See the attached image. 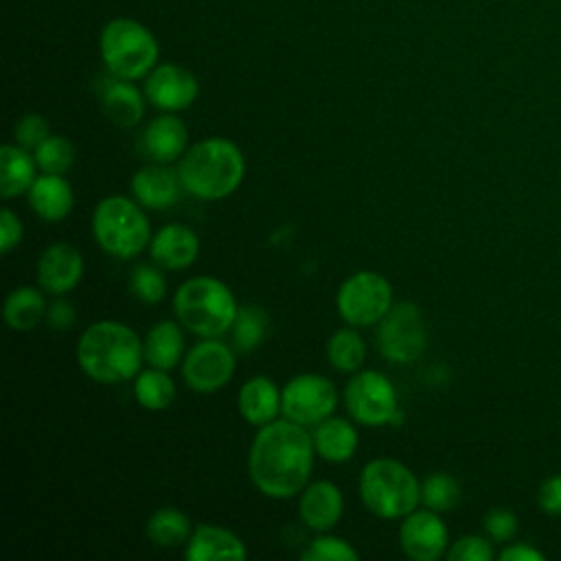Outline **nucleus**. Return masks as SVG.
<instances>
[{"instance_id":"nucleus-1","label":"nucleus","mask_w":561,"mask_h":561,"mask_svg":"<svg viewBox=\"0 0 561 561\" xmlns=\"http://www.w3.org/2000/svg\"><path fill=\"white\" fill-rule=\"evenodd\" d=\"M313 458L311 432L289 419H274L261 425L252 438L248 473L265 497L289 500L309 484Z\"/></svg>"},{"instance_id":"nucleus-2","label":"nucleus","mask_w":561,"mask_h":561,"mask_svg":"<svg viewBox=\"0 0 561 561\" xmlns=\"http://www.w3.org/2000/svg\"><path fill=\"white\" fill-rule=\"evenodd\" d=\"M77 364L96 383H123L140 373L145 348L138 333L118 320L92 322L77 340Z\"/></svg>"},{"instance_id":"nucleus-3","label":"nucleus","mask_w":561,"mask_h":561,"mask_svg":"<svg viewBox=\"0 0 561 561\" xmlns=\"http://www.w3.org/2000/svg\"><path fill=\"white\" fill-rule=\"evenodd\" d=\"M182 188L202 202L232 195L245 175V158L230 138L210 136L193 142L178 162Z\"/></svg>"},{"instance_id":"nucleus-4","label":"nucleus","mask_w":561,"mask_h":561,"mask_svg":"<svg viewBox=\"0 0 561 561\" xmlns=\"http://www.w3.org/2000/svg\"><path fill=\"white\" fill-rule=\"evenodd\" d=\"M178 322L197 337H221L239 311L232 289L217 276H193L173 296Z\"/></svg>"},{"instance_id":"nucleus-5","label":"nucleus","mask_w":561,"mask_h":561,"mask_svg":"<svg viewBox=\"0 0 561 561\" xmlns=\"http://www.w3.org/2000/svg\"><path fill=\"white\" fill-rule=\"evenodd\" d=\"M362 504L381 519H403L421 502V482L414 471L394 458H373L359 473Z\"/></svg>"},{"instance_id":"nucleus-6","label":"nucleus","mask_w":561,"mask_h":561,"mask_svg":"<svg viewBox=\"0 0 561 561\" xmlns=\"http://www.w3.org/2000/svg\"><path fill=\"white\" fill-rule=\"evenodd\" d=\"M136 199L107 195L92 210V237L96 245L121 261L136 259L151 241V224Z\"/></svg>"},{"instance_id":"nucleus-7","label":"nucleus","mask_w":561,"mask_h":561,"mask_svg":"<svg viewBox=\"0 0 561 561\" xmlns=\"http://www.w3.org/2000/svg\"><path fill=\"white\" fill-rule=\"evenodd\" d=\"M99 48L107 72L131 81L147 77L156 68L160 53L153 33L131 18L107 22L101 31Z\"/></svg>"},{"instance_id":"nucleus-8","label":"nucleus","mask_w":561,"mask_h":561,"mask_svg":"<svg viewBox=\"0 0 561 561\" xmlns=\"http://www.w3.org/2000/svg\"><path fill=\"white\" fill-rule=\"evenodd\" d=\"M394 305L390 280L373 270H359L342 280L335 294V309L351 327L377 324Z\"/></svg>"},{"instance_id":"nucleus-9","label":"nucleus","mask_w":561,"mask_h":561,"mask_svg":"<svg viewBox=\"0 0 561 561\" xmlns=\"http://www.w3.org/2000/svg\"><path fill=\"white\" fill-rule=\"evenodd\" d=\"M379 355L392 364H412L427 348V324L421 309L410 300H399L377 322Z\"/></svg>"},{"instance_id":"nucleus-10","label":"nucleus","mask_w":561,"mask_h":561,"mask_svg":"<svg viewBox=\"0 0 561 561\" xmlns=\"http://www.w3.org/2000/svg\"><path fill=\"white\" fill-rule=\"evenodd\" d=\"M344 405L351 419L366 427L390 425L399 410L394 383L379 370H357L344 386Z\"/></svg>"},{"instance_id":"nucleus-11","label":"nucleus","mask_w":561,"mask_h":561,"mask_svg":"<svg viewBox=\"0 0 561 561\" xmlns=\"http://www.w3.org/2000/svg\"><path fill=\"white\" fill-rule=\"evenodd\" d=\"M337 408V390L318 373H300L280 388V414L305 427H313Z\"/></svg>"},{"instance_id":"nucleus-12","label":"nucleus","mask_w":561,"mask_h":561,"mask_svg":"<svg viewBox=\"0 0 561 561\" xmlns=\"http://www.w3.org/2000/svg\"><path fill=\"white\" fill-rule=\"evenodd\" d=\"M237 370V355L219 337H202L182 359L184 383L202 394H210L228 386Z\"/></svg>"},{"instance_id":"nucleus-13","label":"nucleus","mask_w":561,"mask_h":561,"mask_svg":"<svg viewBox=\"0 0 561 561\" xmlns=\"http://www.w3.org/2000/svg\"><path fill=\"white\" fill-rule=\"evenodd\" d=\"M399 546L414 561H436L447 552L449 533L440 513L432 508H414L399 526Z\"/></svg>"},{"instance_id":"nucleus-14","label":"nucleus","mask_w":561,"mask_h":561,"mask_svg":"<svg viewBox=\"0 0 561 561\" xmlns=\"http://www.w3.org/2000/svg\"><path fill=\"white\" fill-rule=\"evenodd\" d=\"M199 94V83L193 72L178 64H160L145 79L147 101L162 112H182Z\"/></svg>"},{"instance_id":"nucleus-15","label":"nucleus","mask_w":561,"mask_h":561,"mask_svg":"<svg viewBox=\"0 0 561 561\" xmlns=\"http://www.w3.org/2000/svg\"><path fill=\"white\" fill-rule=\"evenodd\" d=\"M83 256L68 241L50 243L35 263L37 285L50 296H64L72 291L83 278Z\"/></svg>"},{"instance_id":"nucleus-16","label":"nucleus","mask_w":561,"mask_h":561,"mask_svg":"<svg viewBox=\"0 0 561 561\" xmlns=\"http://www.w3.org/2000/svg\"><path fill=\"white\" fill-rule=\"evenodd\" d=\"M140 149L151 162L169 164L188 149V129L175 112H164L147 123L140 134Z\"/></svg>"},{"instance_id":"nucleus-17","label":"nucleus","mask_w":561,"mask_h":561,"mask_svg":"<svg viewBox=\"0 0 561 561\" xmlns=\"http://www.w3.org/2000/svg\"><path fill=\"white\" fill-rule=\"evenodd\" d=\"M149 254L162 270H186L199 256V237L186 224H167L151 237Z\"/></svg>"},{"instance_id":"nucleus-18","label":"nucleus","mask_w":561,"mask_h":561,"mask_svg":"<svg viewBox=\"0 0 561 561\" xmlns=\"http://www.w3.org/2000/svg\"><path fill=\"white\" fill-rule=\"evenodd\" d=\"M344 495L329 480L309 482L298 497V515L302 524L316 533H329L342 517Z\"/></svg>"},{"instance_id":"nucleus-19","label":"nucleus","mask_w":561,"mask_h":561,"mask_svg":"<svg viewBox=\"0 0 561 561\" xmlns=\"http://www.w3.org/2000/svg\"><path fill=\"white\" fill-rule=\"evenodd\" d=\"M129 188L134 199L145 206V208H169L180 199V191L182 182L178 171L169 169L167 164L160 162H151L140 167L131 180H129Z\"/></svg>"},{"instance_id":"nucleus-20","label":"nucleus","mask_w":561,"mask_h":561,"mask_svg":"<svg viewBox=\"0 0 561 561\" xmlns=\"http://www.w3.org/2000/svg\"><path fill=\"white\" fill-rule=\"evenodd\" d=\"M248 557L243 539L226 526L219 524H197L184 543L186 561H215L230 559L241 561Z\"/></svg>"},{"instance_id":"nucleus-21","label":"nucleus","mask_w":561,"mask_h":561,"mask_svg":"<svg viewBox=\"0 0 561 561\" xmlns=\"http://www.w3.org/2000/svg\"><path fill=\"white\" fill-rule=\"evenodd\" d=\"M99 99L103 114L116 127H136L145 114V101L131 79H121L112 72L99 81Z\"/></svg>"},{"instance_id":"nucleus-22","label":"nucleus","mask_w":561,"mask_h":561,"mask_svg":"<svg viewBox=\"0 0 561 561\" xmlns=\"http://www.w3.org/2000/svg\"><path fill=\"white\" fill-rule=\"evenodd\" d=\"M237 410L254 427L267 425L280 414V388L265 375L250 377L237 394Z\"/></svg>"},{"instance_id":"nucleus-23","label":"nucleus","mask_w":561,"mask_h":561,"mask_svg":"<svg viewBox=\"0 0 561 561\" xmlns=\"http://www.w3.org/2000/svg\"><path fill=\"white\" fill-rule=\"evenodd\" d=\"M28 206L44 221H61L75 206V193L64 175L42 173L28 188Z\"/></svg>"},{"instance_id":"nucleus-24","label":"nucleus","mask_w":561,"mask_h":561,"mask_svg":"<svg viewBox=\"0 0 561 561\" xmlns=\"http://www.w3.org/2000/svg\"><path fill=\"white\" fill-rule=\"evenodd\" d=\"M311 438H313L316 456L333 465L351 460L359 445L357 427L351 421L333 414L320 421L318 425H313Z\"/></svg>"},{"instance_id":"nucleus-25","label":"nucleus","mask_w":561,"mask_h":561,"mask_svg":"<svg viewBox=\"0 0 561 561\" xmlns=\"http://www.w3.org/2000/svg\"><path fill=\"white\" fill-rule=\"evenodd\" d=\"M145 362L156 368L171 370L184 359L186 342H184V327L175 320H158L149 327L142 337Z\"/></svg>"},{"instance_id":"nucleus-26","label":"nucleus","mask_w":561,"mask_h":561,"mask_svg":"<svg viewBox=\"0 0 561 561\" xmlns=\"http://www.w3.org/2000/svg\"><path fill=\"white\" fill-rule=\"evenodd\" d=\"M37 162L35 156L20 147L18 142H7L0 149V195L2 199H13L28 193L35 182Z\"/></svg>"},{"instance_id":"nucleus-27","label":"nucleus","mask_w":561,"mask_h":561,"mask_svg":"<svg viewBox=\"0 0 561 561\" xmlns=\"http://www.w3.org/2000/svg\"><path fill=\"white\" fill-rule=\"evenodd\" d=\"M46 311H48V302L44 298V289L22 285L7 294L2 318L9 329L22 333V331L35 329L42 320H46Z\"/></svg>"},{"instance_id":"nucleus-28","label":"nucleus","mask_w":561,"mask_h":561,"mask_svg":"<svg viewBox=\"0 0 561 561\" xmlns=\"http://www.w3.org/2000/svg\"><path fill=\"white\" fill-rule=\"evenodd\" d=\"M147 539L158 548L184 546L193 533L188 515L175 506H162L153 511L145 526Z\"/></svg>"},{"instance_id":"nucleus-29","label":"nucleus","mask_w":561,"mask_h":561,"mask_svg":"<svg viewBox=\"0 0 561 561\" xmlns=\"http://www.w3.org/2000/svg\"><path fill=\"white\" fill-rule=\"evenodd\" d=\"M131 390H134V397L140 403V408H145L149 412L167 410L178 394L175 381L171 379L169 370L156 368V366L140 370L134 377Z\"/></svg>"},{"instance_id":"nucleus-30","label":"nucleus","mask_w":561,"mask_h":561,"mask_svg":"<svg viewBox=\"0 0 561 561\" xmlns=\"http://www.w3.org/2000/svg\"><path fill=\"white\" fill-rule=\"evenodd\" d=\"M327 359L337 373H357L366 362V342L357 327L335 331L327 342Z\"/></svg>"},{"instance_id":"nucleus-31","label":"nucleus","mask_w":561,"mask_h":561,"mask_svg":"<svg viewBox=\"0 0 561 561\" xmlns=\"http://www.w3.org/2000/svg\"><path fill=\"white\" fill-rule=\"evenodd\" d=\"M267 327H270V320L261 307L256 305L239 307L234 322L230 327L232 348L237 353H252L265 340Z\"/></svg>"},{"instance_id":"nucleus-32","label":"nucleus","mask_w":561,"mask_h":561,"mask_svg":"<svg viewBox=\"0 0 561 561\" xmlns=\"http://www.w3.org/2000/svg\"><path fill=\"white\" fill-rule=\"evenodd\" d=\"M421 502L436 513L451 511L460 502L458 480L445 471H434L425 476V480L421 482Z\"/></svg>"},{"instance_id":"nucleus-33","label":"nucleus","mask_w":561,"mask_h":561,"mask_svg":"<svg viewBox=\"0 0 561 561\" xmlns=\"http://www.w3.org/2000/svg\"><path fill=\"white\" fill-rule=\"evenodd\" d=\"M129 291L145 305H158L167 296V278L160 265L136 263L129 272Z\"/></svg>"},{"instance_id":"nucleus-34","label":"nucleus","mask_w":561,"mask_h":561,"mask_svg":"<svg viewBox=\"0 0 561 561\" xmlns=\"http://www.w3.org/2000/svg\"><path fill=\"white\" fill-rule=\"evenodd\" d=\"M35 162L42 173L64 175L75 164V145L59 134H50L35 151Z\"/></svg>"},{"instance_id":"nucleus-35","label":"nucleus","mask_w":561,"mask_h":561,"mask_svg":"<svg viewBox=\"0 0 561 561\" xmlns=\"http://www.w3.org/2000/svg\"><path fill=\"white\" fill-rule=\"evenodd\" d=\"M300 557L305 561H357L359 552L346 539L329 533H320V537L307 543Z\"/></svg>"},{"instance_id":"nucleus-36","label":"nucleus","mask_w":561,"mask_h":561,"mask_svg":"<svg viewBox=\"0 0 561 561\" xmlns=\"http://www.w3.org/2000/svg\"><path fill=\"white\" fill-rule=\"evenodd\" d=\"M445 557L449 561H491L495 552L491 539H484L480 535H465L449 543Z\"/></svg>"},{"instance_id":"nucleus-37","label":"nucleus","mask_w":561,"mask_h":561,"mask_svg":"<svg viewBox=\"0 0 561 561\" xmlns=\"http://www.w3.org/2000/svg\"><path fill=\"white\" fill-rule=\"evenodd\" d=\"M15 142L28 151H35L48 136H50V125L42 114H24L13 129Z\"/></svg>"},{"instance_id":"nucleus-38","label":"nucleus","mask_w":561,"mask_h":561,"mask_svg":"<svg viewBox=\"0 0 561 561\" xmlns=\"http://www.w3.org/2000/svg\"><path fill=\"white\" fill-rule=\"evenodd\" d=\"M517 526H519V522H517L515 513L508 508H491L482 517V528L489 535V539L495 543L511 541L517 533Z\"/></svg>"},{"instance_id":"nucleus-39","label":"nucleus","mask_w":561,"mask_h":561,"mask_svg":"<svg viewBox=\"0 0 561 561\" xmlns=\"http://www.w3.org/2000/svg\"><path fill=\"white\" fill-rule=\"evenodd\" d=\"M22 237H24L22 219L18 217V213H13V208L4 206L0 210V252L9 254L11 250H15Z\"/></svg>"},{"instance_id":"nucleus-40","label":"nucleus","mask_w":561,"mask_h":561,"mask_svg":"<svg viewBox=\"0 0 561 561\" xmlns=\"http://www.w3.org/2000/svg\"><path fill=\"white\" fill-rule=\"evenodd\" d=\"M537 502H539V508H541L546 515H552V517L561 515V473L548 476V478L539 484Z\"/></svg>"},{"instance_id":"nucleus-41","label":"nucleus","mask_w":561,"mask_h":561,"mask_svg":"<svg viewBox=\"0 0 561 561\" xmlns=\"http://www.w3.org/2000/svg\"><path fill=\"white\" fill-rule=\"evenodd\" d=\"M77 320V311H75V305L61 296L53 298V302L48 305V311H46V324L53 329V331H68Z\"/></svg>"},{"instance_id":"nucleus-42","label":"nucleus","mask_w":561,"mask_h":561,"mask_svg":"<svg viewBox=\"0 0 561 561\" xmlns=\"http://www.w3.org/2000/svg\"><path fill=\"white\" fill-rule=\"evenodd\" d=\"M502 561H543V554L528 543H511L500 552Z\"/></svg>"}]
</instances>
